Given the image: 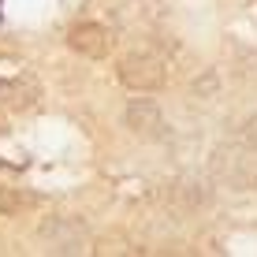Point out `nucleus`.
<instances>
[{"label":"nucleus","instance_id":"nucleus-1","mask_svg":"<svg viewBox=\"0 0 257 257\" xmlns=\"http://www.w3.org/2000/svg\"><path fill=\"white\" fill-rule=\"evenodd\" d=\"M116 75L131 93H157V90H164V82H168V64H164V56L142 49V52H127V56L119 60Z\"/></svg>","mask_w":257,"mask_h":257},{"label":"nucleus","instance_id":"nucleus-2","mask_svg":"<svg viewBox=\"0 0 257 257\" xmlns=\"http://www.w3.org/2000/svg\"><path fill=\"white\" fill-rule=\"evenodd\" d=\"M212 175L235 190H257V149H250L246 142L242 149L238 146L216 149L212 153Z\"/></svg>","mask_w":257,"mask_h":257},{"label":"nucleus","instance_id":"nucleus-3","mask_svg":"<svg viewBox=\"0 0 257 257\" xmlns=\"http://www.w3.org/2000/svg\"><path fill=\"white\" fill-rule=\"evenodd\" d=\"M123 123L131 135H138L142 142H164L168 138V119L161 112V104L149 101L146 93H135L123 108Z\"/></svg>","mask_w":257,"mask_h":257},{"label":"nucleus","instance_id":"nucleus-4","mask_svg":"<svg viewBox=\"0 0 257 257\" xmlns=\"http://www.w3.org/2000/svg\"><path fill=\"white\" fill-rule=\"evenodd\" d=\"M38 238L49 242L52 253H78V250H86V242H90V227H86L78 216H49V220H41Z\"/></svg>","mask_w":257,"mask_h":257},{"label":"nucleus","instance_id":"nucleus-5","mask_svg":"<svg viewBox=\"0 0 257 257\" xmlns=\"http://www.w3.org/2000/svg\"><path fill=\"white\" fill-rule=\"evenodd\" d=\"M67 45H71V52H78L86 60H104L112 52V45H116V38L101 23H78L67 30Z\"/></svg>","mask_w":257,"mask_h":257},{"label":"nucleus","instance_id":"nucleus-6","mask_svg":"<svg viewBox=\"0 0 257 257\" xmlns=\"http://www.w3.org/2000/svg\"><path fill=\"white\" fill-rule=\"evenodd\" d=\"M38 97H41V90H38V82L34 78H0V112H15V108H34L38 104Z\"/></svg>","mask_w":257,"mask_h":257},{"label":"nucleus","instance_id":"nucleus-7","mask_svg":"<svg viewBox=\"0 0 257 257\" xmlns=\"http://www.w3.org/2000/svg\"><path fill=\"white\" fill-rule=\"evenodd\" d=\"M34 205H38V198L26 187H0V216H23Z\"/></svg>","mask_w":257,"mask_h":257},{"label":"nucleus","instance_id":"nucleus-8","mask_svg":"<svg viewBox=\"0 0 257 257\" xmlns=\"http://www.w3.org/2000/svg\"><path fill=\"white\" fill-rule=\"evenodd\" d=\"M175 194H179L183 209H205L212 201V190L205 187V183H194V179H179L175 183Z\"/></svg>","mask_w":257,"mask_h":257},{"label":"nucleus","instance_id":"nucleus-9","mask_svg":"<svg viewBox=\"0 0 257 257\" xmlns=\"http://www.w3.org/2000/svg\"><path fill=\"white\" fill-rule=\"evenodd\" d=\"M194 97H201V101H212V97L220 93V78H216V71H201V78H194Z\"/></svg>","mask_w":257,"mask_h":257},{"label":"nucleus","instance_id":"nucleus-10","mask_svg":"<svg viewBox=\"0 0 257 257\" xmlns=\"http://www.w3.org/2000/svg\"><path fill=\"white\" fill-rule=\"evenodd\" d=\"M238 138H242L250 149H257V112H250V116L242 119V127H238Z\"/></svg>","mask_w":257,"mask_h":257}]
</instances>
